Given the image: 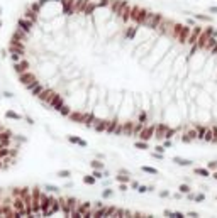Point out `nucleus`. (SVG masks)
I'll list each match as a JSON object with an SVG mask.
<instances>
[{
    "label": "nucleus",
    "mask_w": 217,
    "mask_h": 218,
    "mask_svg": "<svg viewBox=\"0 0 217 218\" xmlns=\"http://www.w3.org/2000/svg\"><path fill=\"white\" fill-rule=\"evenodd\" d=\"M19 154V139L12 129L0 122V171L12 166Z\"/></svg>",
    "instance_id": "2"
},
{
    "label": "nucleus",
    "mask_w": 217,
    "mask_h": 218,
    "mask_svg": "<svg viewBox=\"0 0 217 218\" xmlns=\"http://www.w3.org/2000/svg\"><path fill=\"white\" fill-rule=\"evenodd\" d=\"M10 59L41 103L92 130L217 142V27L129 0H36Z\"/></svg>",
    "instance_id": "1"
}]
</instances>
